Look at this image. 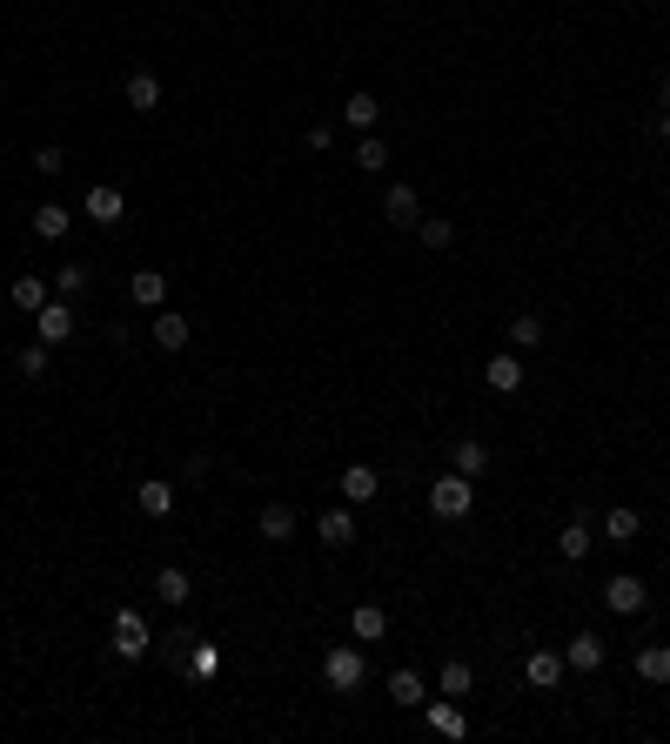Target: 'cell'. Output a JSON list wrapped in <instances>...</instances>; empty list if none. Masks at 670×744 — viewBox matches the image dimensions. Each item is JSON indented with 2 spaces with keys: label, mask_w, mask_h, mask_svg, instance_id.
I'll return each instance as SVG.
<instances>
[{
  "label": "cell",
  "mask_w": 670,
  "mask_h": 744,
  "mask_svg": "<svg viewBox=\"0 0 670 744\" xmlns=\"http://www.w3.org/2000/svg\"><path fill=\"white\" fill-rule=\"evenodd\" d=\"M81 289H88V269H74V262L54 269V295H81Z\"/></svg>",
  "instance_id": "e575fe53"
},
{
  "label": "cell",
  "mask_w": 670,
  "mask_h": 744,
  "mask_svg": "<svg viewBox=\"0 0 670 744\" xmlns=\"http://www.w3.org/2000/svg\"><path fill=\"white\" fill-rule=\"evenodd\" d=\"M128 295L141 302V309H161V295H168V275H161V269H134V275H128Z\"/></svg>",
  "instance_id": "7402d4cb"
},
{
  "label": "cell",
  "mask_w": 670,
  "mask_h": 744,
  "mask_svg": "<svg viewBox=\"0 0 670 744\" xmlns=\"http://www.w3.org/2000/svg\"><path fill=\"white\" fill-rule=\"evenodd\" d=\"M510 342H516V349H536V342H543V316H530V309L510 316Z\"/></svg>",
  "instance_id": "d6a6232c"
},
{
  "label": "cell",
  "mask_w": 670,
  "mask_h": 744,
  "mask_svg": "<svg viewBox=\"0 0 670 744\" xmlns=\"http://www.w3.org/2000/svg\"><path fill=\"white\" fill-rule=\"evenodd\" d=\"M134 503H141V517H175V483L148 476V483H134Z\"/></svg>",
  "instance_id": "9a60e30c"
},
{
  "label": "cell",
  "mask_w": 670,
  "mask_h": 744,
  "mask_svg": "<svg viewBox=\"0 0 670 744\" xmlns=\"http://www.w3.org/2000/svg\"><path fill=\"white\" fill-rule=\"evenodd\" d=\"M429 510H436V517L443 523H463L469 510H476V483H469V476H436V483H429Z\"/></svg>",
  "instance_id": "6da1fadb"
},
{
  "label": "cell",
  "mask_w": 670,
  "mask_h": 744,
  "mask_svg": "<svg viewBox=\"0 0 670 744\" xmlns=\"http://www.w3.org/2000/svg\"><path fill=\"white\" fill-rule=\"evenodd\" d=\"M563 671H570V664H563V651H530V657H523V677H530L536 691H557Z\"/></svg>",
  "instance_id": "30bf717a"
},
{
  "label": "cell",
  "mask_w": 670,
  "mask_h": 744,
  "mask_svg": "<svg viewBox=\"0 0 670 744\" xmlns=\"http://www.w3.org/2000/svg\"><path fill=\"white\" fill-rule=\"evenodd\" d=\"M349 637H356V644H376V637H389V610H382V604H356V617H349Z\"/></svg>",
  "instance_id": "ac0fdd59"
},
{
  "label": "cell",
  "mask_w": 670,
  "mask_h": 744,
  "mask_svg": "<svg viewBox=\"0 0 670 744\" xmlns=\"http://www.w3.org/2000/svg\"><path fill=\"white\" fill-rule=\"evenodd\" d=\"M389 704H429V698H423V677H416V671H396V677H389Z\"/></svg>",
  "instance_id": "4dcf8cb0"
},
{
  "label": "cell",
  "mask_w": 670,
  "mask_h": 744,
  "mask_svg": "<svg viewBox=\"0 0 670 744\" xmlns=\"http://www.w3.org/2000/svg\"><path fill=\"white\" fill-rule=\"evenodd\" d=\"M67 222H74V215H67V202H41V208H34V235H41V242H61Z\"/></svg>",
  "instance_id": "cb8c5ba5"
},
{
  "label": "cell",
  "mask_w": 670,
  "mask_h": 744,
  "mask_svg": "<svg viewBox=\"0 0 670 744\" xmlns=\"http://www.w3.org/2000/svg\"><path fill=\"white\" fill-rule=\"evenodd\" d=\"M362 677H369V657H362V644H335V651L322 657V684H329V691H356Z\"/></svg>",
  "instance_id": "7a4b0ae2"
},
{
  "label": "cell",
  "mask_w": 670,
  "mask_h": 744,
  "mask_svg": "<svg viewBox=\"0 0 670 744\" xmlns=\"http://www.w3.org/2000/svg\"><path fill=\"white\" fill-rule=\"evenodd\" d=\"M155 597H161V604H168V610H181V604H188V597H195V584H188V570H181V564L155 570Z\"/></svg>",
  "instance_id": "e0dca14e"
},
{
  "label": "cell",
  "mask_w": 670,
  "mask_h": 744,
  "mask_svg": "<svg viewBox=\"0 0 670 744\" xmlns=\"http://www.w3.org/2000/svg\"><path fill=\"white\" fill-rule=\"evenodd\" d=\"M34 336H41L47 349H54V342H67V336H74V309H67V295H54V302H47L41 316H34Z\"/></svg>",
  "instance_id": "ba28073f"
},
{
  "label": "cell",
  "mask_w": 670,
  "mask_h": 744,
  "mask_svg": "<svg viewBox=\"0 0 670 744\" xmlns=\"http://www.w3.org/2000/svg\"><path fill=\"white\" fill-rule=\"evenodd\" d=\"M315 537L329 543V550H349V543H356V517H349V503H329V510L315 517Z\"/></svg>",
  "instance_id": "52a82bcc"
},
{
  "label": "cell",
  "mask_w": 670,
  "mask_h": 744,
  "mask_svg": "<svg viewBox=\"0 0 670 744\" xmlns=\"http://www.w3.org/2000/svg\"><path fill=\"white\" fill-rule=\"evenodd\" d=\"M664 195H670V181H664Z\"/></svg>",
  "instance_id": "74e56055"
},
{
  "label": "cell",
  "mask_w": 670,
  "mask_h": 744,
  "mask_svg": "<svg viewBox=\"0 0 670 744\" xmlns=\"http://www.w3.org/2000/svg\"><path fill=\"white\" fill-rule=\"evenodd\" d=\"M416 235H423V248H449V242H456V222H449V215H423Z\"/></svg>",
  "instance_id": "f1b7e54d"
},
{
  "label": "cell",
  "mask_w": 670,
  "mask_h": 744,
  "mask_svg": "<svg viewBox=\"0 0 670 744\" xmlns=\"http://www.w3.org/2000/svg\"><path fill=\"white\" fill-rule=\"evenodd\" d=\"M657 108H670V74H664V81H657Z\"/></svg>",
  "instance_id": "8d00e7d4"
},
{
  "label": "cell",
  "mask_w": 670,
  "mask_h": 744,
  "mask_svg": "<svg viewBox=\"0 0 670 744\" xmlns=\"http://www.w3.org/2000/svg\"><path fill=\"white\" fill-rule=\"evenodd\" d=\"M603 604L617 610V617H637V610L650 604V590H644V577H630V570H617L610 584H603Z\"/></svg>",
  "instance_id": "277c9868"
},
{
  "label": "cell",
  "mask_w": 670,
  "mask_h": 744,
  "mask_svg": "<svg viewBox=\"0 0 670 744\" xmlns=\"http://www.w3.org/2000/svg\"><path fill=\"white\" fill-rule=\"evenodd\" d=\"M657 141H664V148H670V108L657 114Z\"/></svg>",
  "instance_id": "d590c367"
},
{
  "label": "cell",
  "mask_w": 670,
  "mask_h": 744,
  "mask_svg": "<svg viewBox=\"0 0 670 744\" xmlns=\"http://www.w3.org/2000/svg\"><path fill=\"white\" fill-rule=\"evenodd\" d=\"M255 530H262L268 543H289V537H295V510H289V503H262V517H255Z\"/></svg>",
  "instance_id": "44dd1931"
},
{
  "label": "cell",
  "mask_w": 670,
  "mask_h": 744,
  "mask_svg": "<svg viewBox=\"0 0 670 744\" xmlns=\"http://www.w3.org/2000/svg\"><path fill=\"white\" fill-rule=\"evenodd\" d=\"M483 470H490V450H483V443H456V476H469V483H476Z\"/></svg>",
  "instance_id": "f546056e"
},
{
  "label": "cell",
  "mask_w": 670,
  "mask_h": 744,
  "mask_svg": "<svg viewBox=\"0 0 670 744\" xmlns=\"http://www.w3.org/2000/svg\"><path fill=\"white\" fill-rule=\"evenodd\" d=\"M429 731H436V738H449V744H456V738H469L463 704H456V698H436V704H429Z\"/></svg>",
  "instance_id": "4fadbf2b"
},
{
  "label": "cell",
  "mask_w": 670,
  "mask_h": 744,
  "mask_svg": "<svg viewBox=\"0 0 670 744\" xmlns=\"http://www.w3.org/2000/svg\"><path fill=\"white\" fill-rule=\"evenodd\" d=\"M114 651H121V664H141V657L155 651V637H148V617L141 610H114Z\"/></svg>",
  "instance_id": "3957f363"
},
{
  "label": "cell",
  "mask_w": 670,
  "mask_h": 744,
  "mask_svg": "<svg viewBox=\"0 0 670 744\" xmlns=\"http://www.w3.org/2000/svg\"><path fill=\"white\" fill-rule=\"evenodd\" d=\"M469 684H476V671H469L463 657H449L443 664V698H469Z\"/></svg>",
  "instance_id": "1f68e13d"
},
{
  "label": "cell",
  "mask_w": 670,
  "mask_h": 744,
  "mask_svg": "<svg viewBox=\"0 0 670 744\" xmlns=\"http://www.w3.org/2000/svg\"><path fill=\"white\" fill-rule=\"evenodd\" d=\"M356 168H362V175H382V168H389V141H382L376 128L356 141Z\"/></svg>",
  "instance_id": "4316f807"
},
{
  "label": "cell",
  "mask_w": 670,
  "mask_h": 744,
  "mask_svg": "<svg viewBox=\"0 0 670 744\" xmlns=\"http://www.w3.org/2000/svg\"><path fill=\"white\" fill-rule=\"evenodd\" d=\"M637 677L644 684H670V644H644L637 651Z\"/></svg>",
  "instance_id": "484cf974"
},
{
  "label": "cell",
  "mask_w": 670,
  "mask_h": 744,
  "mask_svg": "<svg viewBox=\"0 0 670 744\" xmlns=\"http://www.w3.org/2000/svg\"><path fill=\"white\" fill-rule=\"evenodd\" d=\"M121 101H128L134 114H155V108H161V81H155L148 68H141V74H128V81H121Z\"/></svg>",
  "instance_id": "5bb4252c"
},
{
  "label": "cell",
  "mask_w": 670,
  "mask_h": 744,
  "mask_svg": "<svg viewBox=\"0 0 670 744\" xmlns=\"http://www.w3.org/2000/svg\"><path fill=\"white\" fill-rule=\"evenodd\" d=\"M563 664H570V671H583V677L603 671V637H597V631H577L570 644H563Z\"/></svg>",
  "instance_id": "8fae6325"
},
{
  "label": "cell",
  "mask_w": 670,
  "mask_h": 744,
  "mask_svg": "<svg viewBox=\"0 0 670 744\" xmlns=\"http://www.w3.org/2000/svg\"><path fill=\"white\" fill-rule=\"evenodd\" d=\"M382 215H389V228H416V222H423V202H416V188H409V181H389V195H382Z\"/></svg>",
  "instance_id": "8992f818"
},
{
  "label": "cell",
  "mask_w": 670,
  "mask_h": 744,
  "mask_svg": "<svg viewBox=\"0 0 670 744\" xmlns=\"http://www.w3.org/2000/svg\"><path fill=\"white\" fill-rule=\"evenodd\" d=\"M590 543H597L590 517H570V523L557 530V550H563V564H583V557H590Z\"/></svg>",
  "instance_id": "7c38bea8"
},
{
  "label": "cell",
  "mask_w": 670,
  "mask_h": 744,
  "mask_svg": "<svg viewBox=\"0 0 670 744\" xmlns=\"http://www.w3.org/2000/svg\"><path fill=\"white\" fill-rule=\"evenodd\" d=\"M47 302H54V295H47L41 275H14V309H21V316H41Z\"/></svg>",
  "instance_id": "603a6c76"
},
{
  "label": "cell",
  "mask_w": 670,
  "mask_h": 744,
  "mask_svg": "<svg viewBox=\"0 0 670 744\" xmlns=\"http://www.w3.org/2000/svg\"><path fill=\"white\" fill-rule=\"evenodd\" d=\"M148 336H155V349H168V356H181L188 349V316H175V309H155V322H148Z\"/></svg>",
  "instance_id": "9c48e42d"
},
{
  "label": "cell",
  "mask_w": 670,
  "mask_h": 744,
  "mask_svg": "<svg viewBox=\"0 0 670 744\" xmlns=\"http://www.w3.org/2000/svg\"><path fill=\"white\" fill-rule=\"evenodd\" d=\"M637 530H644V517H637L630 503H617V510H603V543H617V550H624V543H637Z\"/></svg>",
  "instance_id": "2e32d148"
},
{
  "label": "cell",
  "mask_w": 670,
  "mask_h": 744,
  "mask_svg": "<svg viewBox=\"0 0 670 744\" xmlns=\"http://www.w3.org/2000/svg\"><path fill=\"white\" fill-rule=\"evenodd\" d=\"M483 376H490L496 396H516V389H523V362H516V356H490V369H483Z\"/></svg>",
  "instance_id": "d4e9b609"
},
{
  "label": "cell",
  "mask_w": 670,
  "mask_h": 744,
  "mask_svg": "<svg viewBox=\"0 0 670 744\" xmlns=\"http://www.w3.org/2000/svg\"><path fill=\"white\" fill-rule=\"evenodd\" d=\"M376 490H382V476L369 470V463H349V470H342V503H369Z\"/></svg>",
  "instance_id": "ffe728a7"
},
{
  "label": "cell",
  "mask_w": 670,
  "mask_h": 744,
  "mask_svg": "<svg viewBox=\"0 0 670 744\" xmlns=\"http://www.w3.org/2000/svg\"><path fill=\"white\" fill-rule=\"evenodd\" d=\"M34 168H41L47 181H54V175H67V148H54V141H47V148H34Z\"/></svg>",
  "instance_id": "836d02e7"
},
{
  "label": "cell",
  "mask_w": 670,
  "mask_h": 744,
  "mask_svg": "<svg viewBox=\"0 0 670 744\" xmlns=\"http://www.w3.org/2000/svg\"><path fill=\"white\" fill-rule=\"evenodd\" d=\"M342 121L369 135V128H376V121H382V101H376V94H369V88H356V94H349V101H342Z\"/></svg>",
  "instance_id": "d6986e66"
},
{
  "label": "cell",
  "mask_w": 670,
  "mask_h": 744,
  "mask_svg": "<svg viewBox=\"0 0 670 744\" xmlns=\"http://www.w3.org/2000/svg\"><path fill=\"white\" fill-rule=\"evenodd\" d=\"M14 369H21L27 383H41V376H47V342H41V336L21 342V349H14Z\"/></svg>",
  "instance_id": "83f0119b"
},
{
  "label": "cell",
  "mask_w": 670,
  "mask_h": 744,
  "mask_svg": "<svg viewBox=\"0 0 670 744\" xmlns=\"http://www.w3.org/2000/svg\"><path fill=\"white\" fill-rule=\"evenodd\" d=\"M81 215H88V222H101V228H114L121 215H128V202H121V188H114V181H94L88 195H81Z\"/></svg>",
  "instance_id": "5b68a950"
}]
</instances>
